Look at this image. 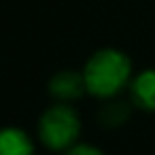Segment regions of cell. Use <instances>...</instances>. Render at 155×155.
Returning a JSON list of instances; mask_svg holds the SVG:
<instances>
[{
  "label": "cell",
  "instance_id": "obj_1",
  "mask_svg": "<svg viewBox=\"0 0 155 155\" xmlns=\"http://www.w3.org/2000/svg\"><path fill=\"white\" fill-rule=\"evenodd\" d=\"M132 74V64L127 55L115 49H102L94 53L83 70L85 87L98 98H110L119 94Z\"/></svg>",
  "mask_w": 155,
  "mask_h": 155
},
{
  "label": "cell",
  "instance_id": "obj_2",
  "mask_svg": "<svg viewBox=\"0 0 155 155\" xmlns=\"http://www.w3.org/2000/svg\"><path fill=\"white\" fill-rule=\"evenodd\" d=\"M79 132H81V123L70 106L58 104L49 108L41 119V138L47 147L55 151L68 149L77 140Z\"/></svg>",
  "mask_w": 155,
  "mask_h": 155
},
{
  "label": "cell",
  "instance_id": "obj_3",
  "mask_svg": "<svg viewBox=\"0 0 155 155\" xmlns=\"http://www.w3.org/2000/svg\"><path fill=\"white\" fill-rule=\"evenodd\" d=\"M0 155H34L30 136L17 127L0 130Z\"/></svg>",
  "mask_w": 155,
  "mask_h": 155
},
{
  "label": "cell",
  "instance_id": "obj_4",
  "mask_svg": "<svg viewBox=\"0 0 155 155\" xmlns=\"http://www.w3.org/2000/svg\"><path fill=\"white\" fill-rule=\"evenodd\" d=\"M85 87V79L77 72H60L53 77L51 81V94L58 98V100H74L83 94Z\"/></svg>",
  "mask_w": 155,
  "mask_h": 155
},
{
  "label": "cell",
  "instance_id": "obj_5",
  "mask_svg": "<svg viewBox=\"0 0 155 155\" xmlns=\"http://www.w3.org/2000/svg\"><path fill=\"white\" fill-rule=\"evenodd\" d=\"M132 98L136 106L155 110V70H144L132 81Z\"/></svg>",
  "mask_w": 155,
  "mask_h": 155
},
{
  "label": "cell",
  "instance_id": "obj_6",
  "mask_svg": "<svg viewBox=\"0 0 155 155\" xmlns=\"http://www.w3.org/2000/svg\"><path fill=\"white\" fill-rule=\"evenodd\" d=\"M125 117H127V108H125L123 104H119V102H117V104L106 106V108H104V113H102V119H104L106 123H110V125L125 121Z\"/></svg>",
  "mask_w": 155,
  "mask_h": 155
},
{
  "label": "cell",
  "instance_id": "obj_7",
  "mask_svg": "<svg viewBox=\"0 0 155 155\" xmlns=\"http://www.w3.org/2000/svg\"><path fill=\"white\" fill-rule=\"evenodd\" d=\"M66 155H102L96 147H89V144H79V147H72L68 149Z\"/></svg>",
  "mask_w": 155,
  "mask_h": 155
}]
</instances>
